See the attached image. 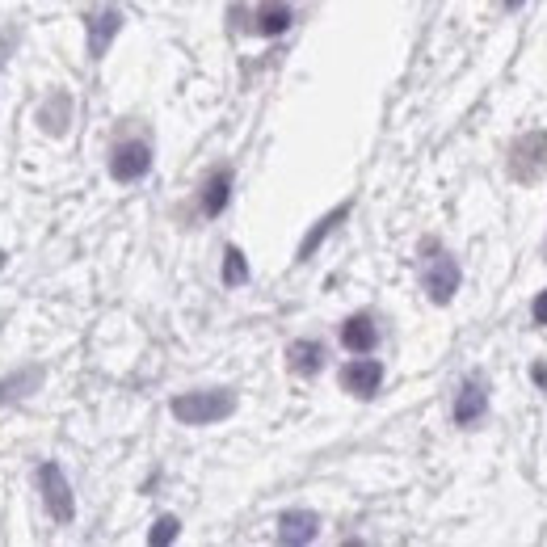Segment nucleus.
I'll use <instances>...</instances> for the list:
<instances>
[{
    "mask_svg": "<svg viewBox=\"0 0 547 547\" xmlns=\"http://www.w3.org/2000/svg\"><path fill=\"white\" fill-rule=\"evenodd\" d=\"M526 5V0H505V9H522Z\"/></svg>",
    "mask_w": 547,
    "mask_h": 547,
    "instance_id": "412c9836",
    "label": "nucleus"
},
{
    "mask_svg": "<svg viewBox=\"0 0 547 547\" xmlns=\"http://www.w3.org/2000/svg\"><path fill=\"white\" fill-rule=\"evenodd\" d=\"M341 346H346L350 354H371L379 346V324L367 312L350 316L346 324H341Z\"/></svg>",
    "mask_w": 547,
    "mask_h": 547,
    "instance_id": "9d476101",
    "label": "nucleus"
},
{
    "mask_svg": "<svg viewBox=\"0 0 547 547\" xmlns=\"http://www.w3.org/2000/svg\"><path fill=\"white\" fill-rule=\"evenodd\" d=\"M245 282H249V257L236 245H228L224 249V287H245Z\"/></svg>",
    "mask_w": 547,
    "mask_h": 547,
    "instance_id": "f3484780",
    "label": "nucleus"
},
{
    "mask_svg": "<svg viewBox=\"0 0 547 547\" xmlns=\"http://www.w3.org/2000/svg\"><path fill=\"white\" fill-rule=\"evenodd\" d=\"M337 379H341V392H350L354 400H371V396H379V388H383V362L358 354L354 362H346V367H341Z\"/></svg>",
    "mask_w": 547,
    "mask_h": 547,
    "instance_id": "423d86ee",
    "label": "nucleus"
},
{
    "mask_svg": "<svg viewBox=\"0 0 547 547\" xmlns=\"http://www.w3.org/2000/svg\"><path fill=\"white\" fill-rule=\"evenodd\" d=\"M459 282H463L459 261L434 245V257H425V270H421V287H425V295H430L434 303H451L455 291H459Z\"/></svg>",
    "mask_w": 547,
    "mask_h": 547,
    "instance_id": "20e7f679",
    "label": "nucleus"
},
{
    "mask_svg": "<svg viewBox=\"0 0 547 547\" xmlns=\"http://www.w3.org/2000/svg\"><path fill=\"white\" fill-rule=\"evenodd\" d=\"M505 165H510V177L518 181V186H531V181H539L543 169H547V131H526V135H518Z\"/></svg>",
    "mask_w": 547,
    "mask_h": 547,
    "instance_id": "f03ea898",
    "label": "nucleus"
},
{
    "mask_svg": "<svg viewBox=\"0 0 547 547\" xmlns=\"http://www.w3.org/2000/svg\"><path fill=\"white\" fill-rule=\"evenodd\" d=\"M543 253H547V249H543Z\"/></svg>",
    "mask_w": 547,
    "mask_h": 547,
    "instance_id": "5701e85b",
    "label": "nucleus"
},
{
    "mask_svg": "<svg viewBox=\"0 0 547 547\" xmlns=\"http://www.w3.org/2000/svg\"><path fill=\"white\" fill-rule=\"evenodd\" d=\"M291 22H295V13H291L287 0H261L257 13H253V34H261V38H278V34L291 30Z\"/></svg>",
    "mask_w": 547,
    "mask_h": 547,
    "instance_id": "1a4fd4ad",
    "label": "nucleus"
},
{
    "mask_svg": "<svg viewBox=\"0 0 547 547\" xmlns=\"http://www.w3.org/2000/svg\"><path fill=\"white\" fill-rule=\"evenodd\" d=\"M324 358H329V350H324V341L316 337H299L287 346V362H291V371L303 375V379H312L324 371Z\"/></svg>",
    "mask_w": 547,
    "mask_h": 547,
    "instance_id": "6e6552de",
    "label": "nucleus"
},
{
    "mask_svg": "<svg viewBox=\"0 0 547 547\" xmlns=\"http://www.w3.org/2000/svg\"><path fill=\"white\" fill-rule=\"evenodd\" d=\"M531 320L539 324V329H547V291L535 295V303H531Z\"/></svg>",
    "mask_w": 547,
    "mask_h": 547,
    "instance_id": "6ab92c4d",
    "label": "nucleus"
},
{
    "mask_svg": "<svg viewBox=\"0 0 547 547\" xmlns=\"http://www.w3.org/2000/svg\"><path fill=\"white\" fill-rule=\"evenodd\" d=\"M38 383H43V371H38V367H26V371H17V375H9V379H0V404L30 396Z\"/></svg>",
    "mask_w": 547,
    "mask_h": 547,
    "instance_id": "2eb2a0df",
    "label": "nucleus"
},
{
    "mask_svg": "<svg viewBox=\"0 0 547 547\" xmlns=\"http://www.w3.org/2000/svg\"><path fill=\"white\" fill-rule=\"evenodd\" d=\"M531 379L539 383V388L547 392V362H535V371H531Z\"/></svg>",
    "mask_w": 547,
    "mask_h": 547,
    "instance_id": "aec40b11",
    "label": "nucleus"
},
{
    "mask_svg": "<svg viewBox=\"0 0 547 547\" xmlns=\"http://www.w3.org/2000/svg\"><path fill=\"white\" fill-rule=\"evenodd\" d=\"M0 270H5V253H0Z\"/></svg>",
    "mask_w": 547,
    "mask_h": 547,
    "instance_id": "4be33fe9",
    "label": "nucleus"
},
{
    "mask_svg": "<svg viewBox=\"0 0 547 547\" xmlns=\"http://www.w3.org/2000/svg\"><path fill=\"white\" fill-rule=\"evenodd\" d=\"M350 211H354V202H341V207H333L329 215H324L320 224H316L308 236H303V245H299V261H308V257L324 245V236H333V232H337V224H341V219H346Z\"/></svg>",
    "mask_w": 547,
    "mask_h": 547,
    "instance_id": "4468645a",
    "label": "nucleus"
},
{
    "mask_svg": "<svg viewBox=\"0 0 547 547\" xmlns=\"http://www.w3.org/2000/svg\"><path fill=\"white\" fill-rule=\"evenodd\" d=\"M152 173V144L148 139H123V144L110 148V177L114 181H139Z\"/></svg>",
    "mask_w": 547,
    "mask_h": 547,
    "instance_id": "39448f33",
    "label": "nucleus"
},
{
    "mask_svg": "<svg viewBox=\"0 0 547 547\" xmlns=\"http://www.w3.org/2000/svg\"><path fill=\"white\" fill-rule=\"evenodd\" d=\"M177 535H181V522H177L173 514H165V518H156V526H152L148 543H152V547H165V543H173Z\"/></svg>",
    "mask_w": 547,
    "mask_h": 547,
    "instance_id": "a211bd4d",
    "label": "nucleus"
},
{
    "mask_svg": "<svg viewBox=\"0 0 547 547\" xmlns=\"http://www.w3.org/2000/svg\"><path fill=\"white\" fill-rule=\"evenodd\" d=\"M451 417H455V425H480L484 417H489V388H484L480 375H472V379L459 383Z\"/></svg>",
    "mask_w": 547,
    "mask_h": 547,
    "instance_id": "0eeeda50",
    "label": "nucleus"
},
{
    "mask_svg": "<svg viewBox=\"0 0 547 547\" xmlns=\"http://www.w3.org/2000/svg\"><path fill=\"white\" fill-rule=\"evenodd\" d=\"M68 114H72V101L64 93H51V101L43 106V127L51 135H64L68 131Z\"/></svg>",
    "mask_w": 547,
    "mask_h": 547,
    "instance_id": "dca6fc26",
    "label": "nucleus"
},
{
    "mask_svg": "<svg viewBox=\"0 0 547 547\" xmlns=\"http://www.w3.org/2000/svg\"><path fill=\"white\" fill-rule=\"evenodd\" d=\"M34 480H38V493H43L47 514L59 526H68L76 518V497H72V484H68L64 468H59V463H43V468L34 472Z\"/></svg>",
    "mask_w": 547,
    "mask_h": 547,
    "instance_id": "7ed1b4c3",
    "label": "nucleus"
},
{
    "mask_svg": "<svg viewBox=\"0 0 547 547\" xmlns=\"http://www.w3.org/2000/svg\"><path fill=\"white\" fill-rule=\"evenodd\" d=\"M320 535V518L312 510H287L278 518V539L282 543H312Z\"/></svg>",
    "mask_w": 547,
    "mask_h": 547,
    "instance_id": "f8f14e48",
    "label": "nucleus"
},
{
    "mask_svg": "<svg viewBox=\"0 0 547 547\" xmlns=\"http://www.w3.org/2000/svg\"><path fill=\"white\" fill-rule=\"evenodd\" d=\"M173 417L181 425H215V421H224L236 413V396L228 388H211V392H186V396H177L173 404Z\"/></svg>",
    "mask_w": 547,
    "mask_h": 547,
    "instance_id": "f257e3e1",
    "label": "nucleus"
},
{
    "mask_svg": "<svg viewBox=\"0 0 547 547\" xmlns=\"http://www.w3.org/2000/svg\"><path fill=\"white\" fill-rule=\"evenodd\" d=\"M228 198H232V169H215L202 186V215L215 219L228 211Z\"/></svg>",
    "mask_w": 547,
    "mask_h": 547,
    "instance_id": "ddd939ff",
    "label": "nucleus"
},
{
    "mask_svg": "<svg viewBox=\"0 0 547 547\" xmlns=\"http://www.w3.org/2000/svg\"><path fill=\"white\" fill-rule=\"evenodd\" d=\"M118 30H123V13L118 9H101L97 17H89V55L101 59L110 51V43L118 38Z\"/></svg>",
    "mask_w": 547,
    "mask_h": 547,
    "instance_id": "9b49d317",
    "label": "nucleus"
}]
</instances>
